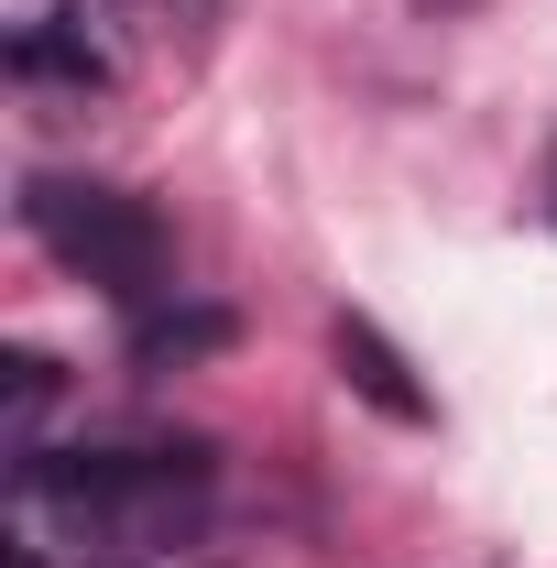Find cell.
<instances>
[{
  "instance_id": "obj_6",
  "label": "cell",
  "mask_w": 557,
  "mask_h": 568,
  "mask_svg": "<svg viewBox=\"0 0 557 568\" xmlns=\"http://www.w3.org/2000/svg\"><path fill=\"white\" fill-rule=\"evenodd\" d=\"M547 209H557V164H547Z\"/></svg>"
},
{
  "instance_id": "obj_3",
  "label": "cell",
  "mask_w": 557,
  "mask_h": 568,
  "mask_svg": "<svg viewBox=\"0 0 557 568\" xmlns=\"http://www.w3.org/2000/svg\"><path fill=\"white\" fill-rule=\"evenodd\" d=\"M340 361H350V383H361V394H372V405H383V416H405V426H426V394H416V383H405V361L383 351V339H372V328H361V317H340Z\"/></svg>"
},
{
  "instance_id": "obj_1",
  "label": "cell",
  "mask_w": 557,
  "mask_h": 568,
  "mask_svg": "<svg viewBox=\"0 0 557 568\" xmlns=\"http://www.w3.org/2000/svg\"><path fill=\"white\" fill-rule=\"evenodd\" d=\"M219 503L209 448H22L11 459V536L77 568L175 558Z\"/></svg>"
},
{
  "instance_id": "obj_4",
  "label": "cell",
  "mask_w": 557,
  "mask_h": 568,
  "mask_svg": "<svg viewBox=\"0 0 557 568\" xmlns=\"http://www.w3.org/2000/svg\"><path fill=\"white\" fill-rule=\"evenodd\" d=\"M11 67H22V77H88V88H99V44L67 33V11H44V22L11 44Z\"/></svg>"
},
{
  "instance_id": "obj_2",
  "label": "cell",
  "mask_w": 557,
  "mask_h": 568,
  "mask_svg": "<svg viewBox=\"0 0 557 568\" xmlns=\"http://www.w3.org/2000/svg\"><path fill=\"white\" fill-rule=\"evenodd\" d=\"M22 219H33V241L67 263V274H88L110 306H164L175 295V241H164V219L142 209V197H121V186H77V175H33L22 186Z\"/></svg>"
},
{
  "instance_id": "obj_5",
  "label": "cell",
  "mask_w": 557,
  "mask_h": 568,
  "mask_svg": "<svg viewBox=\"0 0 557 568\" xmlns=\"http://www.w3.org/2000/svg\"><path fill=\"white\" fill-rule=\"evenodd\" d=\"M11 568H55V558H44V547H22V536H11Z\"/></svg>"
}]
</instances>
